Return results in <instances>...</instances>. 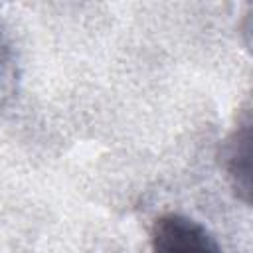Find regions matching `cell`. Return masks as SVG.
<instances>
[{
    "mask_svg": "<svg viewBox=\"0 0 253 253\" xmlns=\"http://www.w3.org/2000/svg\"><path fill=\"white\" fill-rule=\"evenodd\" d=\"M150 247L152 253H221L215 237L182 213H164L154 221Z\"/></svg>",
    "mask_w": 253,
    "mask_h": 253,
    "instance_id": "1",
    "label": "cell"
},
{
    "mask_svg": "<svg viewBox=\"0 0 253 253\" xmlns=\"http://www.w3.org/2000/svg\"><path fill=\"white\" fill-rule=\"evenodd\" d=\"M223 164L235 192L249 202L251 194V117L249 111L237 121L223 146Z\"/></svg>",
    "mask_w": 253,
    "mask_h": 253,
    "instance_id": "2",
    "label": "cell"
}]
</instances>
